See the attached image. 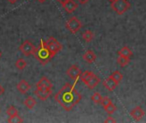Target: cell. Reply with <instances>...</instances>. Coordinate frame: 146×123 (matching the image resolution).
I'll return each mask as SVG.
<instances>
[{"label": "cell", "mask_w": 146, "mask_h": 123, "mask_svg": "<svg viewBox=\"0 0 146 123\" xmlns=\"http://www.w3.org/2000/svg\"><path fill=\"white\" fill-rule=\"evenodd\" d=\"M94 74V73L93 72H92V71H88V70H86V71H85V72H83L82 74H81V75H80V79H81V80L86 84L92 77V75Z\"/></svg>", "instance_id": "19"}, {"label": "cell", "mask_w": 146, "mask_h": 123, "mask_svg": "<svg viewBox=\"0 0 146 123\" xmlns=\"http://www.w3.org/2000/svg\"><path fill=\"white\" fill-rule=\"evenodd\" d=\"M1 57H2V52L0 51V58H1Z\"/></svg>", "instance_id": "34"}, {"label": "cell", "mask_w": 146, "mask_h": 123, "mask_svg": "<svg viewBox=\"0 0 146 123\" xmlns=\"http://www.w3.org/2000/svg\"><path fill=\"white\" fill-rule=\"evenodd\" d=\"M8 1H9V3H11V4H15L18 0H8Z\"/></svg>", "instance_id": "32"}, {"label": "cell", "mask_w": 146, "mask_h": 123, "mask_svg": "<svg viewBox=\"0 0 146 123\" xmlns=\"http://www.w3.org/2000/svg\"><path fill=\"white\" fill-rule=\"evenodd\" d=\"M56 1H57L58 3H61L62 5H63V4H64V3H65L66 2H68V0H56Z\"/></svg>", "instance_id": "30"}, {"label": "cell", "mask_w": 146, "mask_h": 123, "mask_svg": "<svg viewBox=\"0 0 146 123\" xmlns=\"http://www.w3.org/2000/svg\"><path fill=\"white\" fill-rule=\"evenodd\" d=\"M82 72L80 70V68L77 66V65H72L68 70H67V74L68 76L73 80L74 81H77L79 80V78H80Z\"/></svg>", "instance_id": "7"}, {"label": "cell", "mask_w": 146, "mask_h": 123, "mask_svg": "<svg viewBox=\"0 0 146 123\" xmlns=\"http://www.w3.org/2000/svg\"><path fill=\"white\" fill-rule=\"evenodd\" d=\"M111 103H112V101H111V99H110V98H108V97H103V99H102L100 104H102L103 107L105 108L106 106H108V105L110 104Z\"/></svg>", "instance_id": "27"}, {"label": "cell", "mask_w": 146, "mask_h": 123, "mask_svg": "<svg viewBox=\"0 0 146 123\" xmlns=\"http://www.w3.org/2000/svg\"><path fill=\"white\" fill-rule=\"evenodd\" d=\"M103 84H104V86L105 88H107L110 92H113L118 85V83L110 76L109 78H107L106 80H104Z\"/></svg>", "instance_id": "12"}, {"label": "cell", "mask_w": 146, "mask_h": 123, "mask_svg": "<svg viewBox=\"0 0 146 123\" xmlns=\"http://www.w3.org/2000/svg\"><path fill=\"white\" fill-rule=\"evenodd\" d=\"M16 88H17V90H18L19 92H21V93H22V94H25V93H27V92H29L31 86H30V85L28 84V82H27V80H20L19 83L17 84Z\"/></svg>", "instance_id": "11"}, {"label": "cell", "mask_w": 146, "mask_h": 123, "mask_svg": "<svg viewBox=\"0 0 146 123\" xmlns=\"http://www.w3.org/2000/svg\"><path fill=\"white\" fill-rule=\"evenodd\" d=\"M110 2H112V1H114V0H110Z\"/></svg>", "instance_id": "35"}, {"label": "cell", "mask_w": 146, "mask_h": 123, "mask_svg": "<svg viewBox=\"0 0 146 123\" xmlns=\"http://www.w3.org/2000/svg\"><path fill=\"white\" fill-rule=\"evenodd\" d=\"M46 0H38V2H39V3H44V2H45Z\"/></svg>", "instance_id": "33"}, {"label": "cell", "mask_w": 146, "mask_h": 123, "mask_svg": "<svg viewBox=\"0 0 146 123\" xmlns=\"http://www.w3.org/2000/svg\"><path fill=\"white\" fill-rule=\"evenodd\" d=\"M130 115L137 122L140 121L141 119H143V117L145 116V110L140 107V106H137L135 108H133L131 112H130Z\"/></svg>", "instance_id": "8"}, {"label": "cell", "mask_w": 146, "mask_h": 123, "mask_svg": "<svg viewBox=\"0 0 146 123\" xmlns=\"http://www.w3.org/2000/svg\"><path fill=\"white\" fill-rule=\"evenodd\" d=\"M81 27H82L81 21L75 16L71 17L66 23L67 29L72 33H76L78 31H80Z\"/></svg>", "instance_id": "5"}, {"label": "cell", "mask_w": 146, "mask_h": 123, "mask_svg": "<svg viewBox=\"0 0 146 123\" xmlns=\"http://www.w3.org/2000/svg\"><path fill=\"white\" fill-rule=\"evenodd\" d=\"M110 77L113 78V79L119 84V83L122 80V79H123V74H122L120 71L116 70V71H115V72L112 73V74L110 75Z\"/></svg>", "instance_id": "21"}, {"label": "cell", "mask_w": 146, "mask_h": 123, "mask_svg": "<svg viewBox=\"0 0 146 123\" xmlns=\"http://www.w3.org/2000/svg\"><path fill=\"white\" fill-rule=\"evenodd\" d=\"M117 62L121 67H125V66L129 64L130 58L126 57H122V56H119V57L117 58Z\"/></svg>", "instance_id": "20"}, {"label": "cell", "mask_w": 146, "mask_h": 123, "mask_svg": "<svg viewBox=\"0 0 146 123\" xmlns=\"http://www.w3.org/2000/svg\"><path fill=\"white\" fill-rule=\"evenodd\" d=\"M46 43V46L49 49V51H50V53L52 54V56L54 57L57 52H59L62 46V45L57 41L56 39H55L54 37H50L48 39V40L45 42Z\"/></svg>", "instance_id": "4"}, {"label": "cell", "mask_w": 146, "mask_h": 123, "mask_svg": "<svg viewBox=\"0 0 146 123\" xmlns=\"http://www.w3.org/2000/svg\"><path fill=\"white\" fill-rule=\"evenodd\" d=\"M0 112H1V110H0Z\"/></svg>", "instance_id": "36"}, {"label": "cell", "mask_w": 146, "mask_h": 123, "mask_svg": "<svg viewBox=\"0 0 146 123\" xmlns=\"http://www.w3.org/2000/svg\"><path fill=\"white\" fill-rule=\"evenodd\" d=\"M8 122L20 123L23 122V120L19 115H16V116H9V118L8 119Z\"/></svg>", "instance_id": "26"}, {"label": "cell", "mask_w": 146, "mask_h": 123, "mask_svg": "<svg viewBox=\"0 0 146 123\" xmlns=\"http://www.w3.org/2000/svg\"><path fill=\"white\" fill-rule=\"evenodd\" d=\"M33 56L42 65L47 64L53 57L52 54L50 53V51L46 46V43L44 40L40 41V44L36 48Z\"/></svg>", "instance_id": "2"}, {"label": "cell", "mask_w": 146, "mask_h": 123, "mask_svg": "<svg viewBox=\"0 0 146 123\" xmlns=\"http://www.w3.org/2000/svg\"><path fill=\"white\" fill-rule=\"evenodd\" d=\"M52 93V89L50 90H40V89H37L34 92V94L38 97V98H39L42 101H44L46 99L49 98V97L51 95Z\"/></svg>", "instance_id": "10"}, {"label": "cell", "mask_w": 146, "mask_h": 123, "mask_svg": "<svg viewBox=\"0 0 146 123\" xmlns=\"http://www.w3.org/2000/svg\"><path fill=\"white\" fill-rule=\"evenodd\" d=\"M96 58H97V56L96 54L94 53L93 51L92 50H88L86 51V53L83 55V59L88 62V63H92L96 61Z\"/></svg>", "instance_id": "14"}, {"label": "cell", "mask_w": 146, "mask_h": 123, "mask_svg": "<svg viewBox=\"0 0 146 123\" xmlns=\"http://www.w3.org/2000/svg\"><path fill=\"white\" fill-rule=\"evenodd\" d=\"M78 2H79V3H80V4H86V3H87L90 0H77Z\"/></svg>", "instance_id": "29"}, {"label": "cell", "mask_w": 146, "mask_h": 123, "mask_svg": "<svg viewBox=\"0 0 146 123\" xmlns=\"http://www.w3.org/2000/svg\"><path fill=\"white\" fill-rule=\"evenodd\" d=\"M99 83H100V79L98 78V75H96V74H94L92 75V77L86 83V85L88 86V88L93 89V88H95Z\"/></svg>", "instance_id": "15"}, {"label": "cell", "mask_w": 146, "mask_h": 123, "mask_svg": "<svg viewBox=\"0 0 146 123\" xmlns=\"http://www.w3.org/2000/svg\"><path fill=\"white\" fill-rule=\"evenodd\" d=\"M15 67H16V68H18L20 70H23L27 67V62L23 58H19L15 62Z\"/></svg>", "instance_id": "22"}, {"label": "cell", "mask_w": 146, "mask_h": 123, "mask_svg": "<svg viewBox=\"0 0 146 123\" xmlns=\"http://www.w3.org/2000/svg\"><path fill=\"white\" fill-rule=\"evenodd\" d=\"M105 123H109V122H116V121L112 117V116H109L105 121H104Z\"/></svg>", "instance_id": "28"}, {"label": "cell", "mask_w": 146, "mask_h": 123, "mask_svg": "<svg viewBox=\"0 0 146 123\" xmlns=\"http://www.w3.org/2000/svg\"><path fill=\"white\" fill-rule=\"evenodd\" d=\"M37 89H40V90H50L52 89V83L46 78V77H42L38 82L36 85Z\"/></svg>", "instance_id": "9"}, {"label": "cell", "mask_w": 146, "mask_h": 123, "mask_svg": "<svg viewBox=\"0 0 146 123\" xmlns=\"http://www.w3.org/2000/svg\"><path fill=\"white\" fill-rule=\"evenodd\" d=\"M7 115L9 116H16L18 115V110H16V108L13 105H10L8 109H7V111H6Z\"/></svg>", "instance_id": "23"}, {"label": "cell", "mask_w": 146, "mask_h": 123, "mask_svg": "<svg viewBox=\"0 0 146 123\" xmlns=\"http://www.w3.org/2000/svg\"><path fill=\"white\" fill-rule=\"evenodd\" d=\"M102 99H103V97L99 92H95L92 96V101H93L95 104H101Z\"/></svg>", "instance_id": "24"}, {"label": "cell", "mask_w": 146, "mask_h": 123, "mask_svg": "<svg viewBox=\"0 0 146 123\" xmlns=\"http://www.w3.org/2000/svg\"><path fill=\"white\" fill-rule=\"evenodd\" d=\"M130 7L131 4L127 0H114L111 2L112 9L119 15H121L126 13L130 9Z\"/></svg>", "instance_id": "3"}, {"label": "cell", "mask_w": 146, "mask_h": 123, "mask_svg": "<svg viewBox=\"0 0 146 123\" xmlns=\"http://www.w3.org/2000/svg\"><path fill=\"white\" fill-rule=\"evenodd\" d=\"M36 104H37V102H36V100L33 98V97H27L26 99H25V101H24V104H25V106L27 108V109H29V110H32V109H33V107L36 105Z\"/></svg>", "instance_id": "17"}, {"label": "cell", "mask_w": 146, "mask_h": 123, "mask_svg": "<svg viewBox=\"0 0 146 123\" xmlns=\"http://www.w3.org/2000/svg\"><path fill=\"white\" fill-rule=\"evenodd\" d=\"M19 50L27 57H29L31 55H33L36 50V47L29 41V40H26L24 41L21 45L19 47Z\"/></svg>", "instance_id": "6"}, {"label": "cell", "mask_w": 146, "mask_h": 123, "mask_svg": "<svg viewBox=\"0 0 146 123\" xmlns=\"http://www.w3.org/2000/svg\"><path fill=\"white\" fill-rule=\"evenodd\" d=\"M104 110L109 114V115H112L113 113H115V110H116V106L114 104H109L108 106H106L105 108H104Z\"/></svg>", "instance_id": "25"}, {"label": "cell", "mask_w": 146, "mask_h": 123, "mask_svg": "<svg viewBox=\"0 0 146 123\" xmlns=\"http://www.w3.org/2000/svg\"><path fill=\"white\" fill-rule=\"evenodd\" d=\"M82 96L75 89L74 85L66 83L61 90L55 95V100L66 110L70 111L80 103Z\"/></svg>", "instance_id": "1"}, {"label": "cell", "mask_w": 146, "mask_h": 123, "mask_svg": "<svg viewBox=\"0 0 146 123\" xmlns=\"http://www.w3.org/2000/svg\"><path fill=\"white\" fill-rule=\"evenodd\" d=\"M3 92H4V89H3V87L0 85V95H2Z\"/></svg>", "instance_id": "31"}, {"label": "cell", "mask_w": 146, "mask_h": 123, "mask_svg": "<svg viewBox=\"0 0 146 123\" xmlns=\"http://www.w3.org/2000/svg\"><path fill=\"white\" fill-rule=\"evenodd\" d=\"M82 38H83V39H84L86 43H89V42H91V41L93 39V38H94V33H93L91 30H86V31H85V32L83 33Z\"/></svg>", "instance_id": "18"}, {"label": "cell", "mask_w": 146, "mask_h": 123, "mask_svg": "<svg viewBox=\"0 0 146 123\" xmlns=\"http://www.w3.org/2000/svg\"><path fill=\"white\" fill-rule=\"evenodd\" d=\"M62 7L64 8V9H65L68 13L71 14V13H73V12L78 8V3H75L74 0H68V2H66V3L62 5Z\"/></svg>", "instance_id": "13"}, {"label": "cell", "mask_w": 146, "mask_h": 123, "mask_svg": "<svg viewBox=\"0 0 146 123\" xmlns=\"http://www.w3.org/2000/svg\"><path fill=\"white\" fill-rule=\"evenodd\" d=\"M117 53L119 56H122V57H129V58H131L133 57V51L127 46L122 47Z\"/></svg>", "instance_id": "16"}]
</instances>
